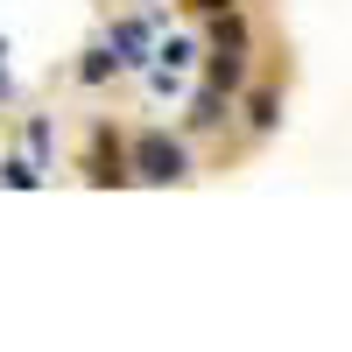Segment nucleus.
<instances>
[{
	"label": "nucleus",
	"mask_w": 352,
	"mask_h": 352,
	"mask_svg": "<svg viewBox=\"0 0 352 352\" xmlns=\"http://www.w3.org/2000/svg\"><path fill=\"white\" fill-rule=\"evenodd\" d=\"M141 176H148V184H169V176H184V148H176V141H162V134H148L141 141Z\"/></svg>",
	"instance_id": "1"
},
{
	"label": "nucleus",
	"mask_w": 352,
	"mask_h": 352,
	"mask_svg": "<svg viewBox=\"0 0 352 352\" xmlns=\"http://www.w3.org/2000/svg\"><path fill=\"white\" fill-rule=\"evenodd\" d=\"M0 85H8V78H0Z\"/></svg>",
	"instance_id": "2"
}]
</instances>
